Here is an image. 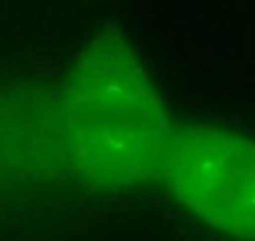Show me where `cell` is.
Here are the masks:
<instances>
[{
  "mask_svg": "<svg viewBox=\"0 0 255 241\" xmlns=\"http://www.w3.org/2000/svg\"><path fill=\"white\" fill-rule=\"evenodd\" d=\"M76 182L130 192L163 175L175 125L132 40L104 26L59 83Z\"/></svg>",
  "mask_w": 255,
  "mask_h": 241,
  "instance_id": "1",
  "label": "cell"
},
{
  "mask_svg": "<svg viewBox=\"0 0 255 241\" xmlns=\"http://www.w3.org/2000/svg\"><path fill=\"white\" fill-rule=\"evenodd\" d=\"M161 180L199 223L255 241V139L206 123L175 128Z\"/></svg>",
  "mask_w": 255,
  "mask_h": 241,
  "instance_id": "2",
  "label": "cell"
},
{
  "mask_svg": "<svg viewBox=\"0 0 255 241\" xmlns=\"http://www.w3.org/2000/svg\"><path fill=\"white\" fill-rule=\"evenodd\" d=\"M0 139L9 185L43 189L76 182L59 83L14 81L2 85Z\"/></svg>",
  "mask_w": 255,
  "mask_h": 241,
  "instance_id": "3",
  "label": "cell"
},
{
  "mask_svg": "<svg viewBox=\"0 0 255 241\" xmlns=\"http://www.w3.org/2000/svg\"><path fill=\"white\" fill-rule=\"evenodd\" d=\"M7 185V168H5V154H2V139H0V192Z\"/></svg>",
  "mask_w": 255,
  "mask_h": 241,
  "instance_id": "4",
  "label": "cell"
}]
</instances>
